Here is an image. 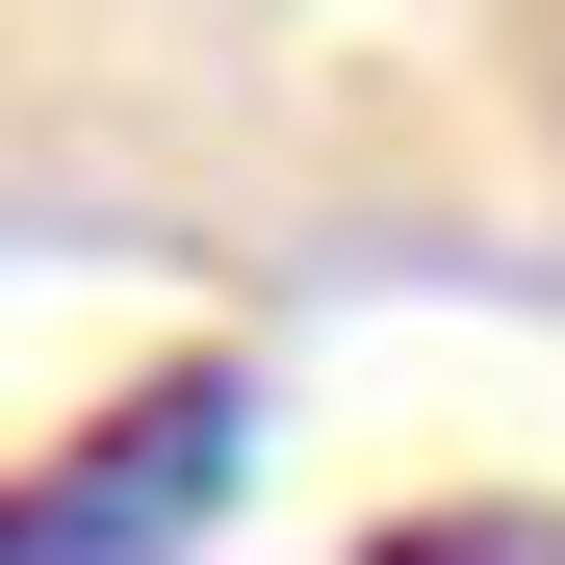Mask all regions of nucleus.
Segmentation results:
<instances>
[{
    "mask_svg": "<svg viewBox=\"0 0 565 565\" xmlns=\"http://www.w3.org/2000/svg\"><path fill=\"white\" fill-rule=\"evenodd\" d=\"M232 437H257V386H232V360L129 386L104 437L52 462V489H0V565H180V540L232 514Z\"/></svg>",
    "mask_w": 565,
    "mask_h": 565,
    "instance_id": "obj_1",
    "label": "nucleus"
},
{
    "mask_svg": "<svg viewBox=\"0 0 565 565\" xmlns=\"http://www.w3.org/2000/svg\"><path fill=\"white\" fill-rule=\"evenodd\" d=\"M360 565H565V514H386Z\"/></svg>",
    "mask_w": 565,
    "mask_h": 565,
    "instance_id": "obj_2",
    "label": "nucleus"
}]
</instances>
